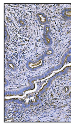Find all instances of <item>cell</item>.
Returning a JSON list of instances; mask_svg holds the SVG:
<instances>
[{
  "instance_id": "6da1fadb",
  "label": "cell",
  "mask_w": 71,
  "mask_h": 126,
  "mask_svg": "<svg viewBox=\"0 0 71 126\" xmlns=\"http://www.w3.org/2000/svg\"><path fill=\"white\" fill-rule=\"evenodd\" d=\"M64 16L68 18H71V9L65 10L63 14Z\"/></svg>"
}]
</instances>
